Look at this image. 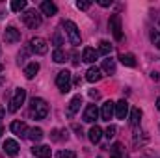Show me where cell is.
<instances>
[{
    "label": "cell",
    "instance_id": "1",
    "mask_svg": "<svg viewBox=\"0 0 160 158\" xmlns=\"http://www.w3.org/2000/svg\"><path fill=\"white\" fill-rule=\"evenodd\" d=\"M30 116L34 119H45L48 116V104H47L43 99L34 97L32 102H30Z\"/></svg>",
    "mask_w": 160,
    "mask_h": 158
},
{
    "label": "cell",
    "instance_id": "2",
    "mask_svg": "<svg viewBox=\"0 0 160 158\" xmlns=\"http://www.w3.org/2000/svg\"><path fill=\"white\" fill-rule=\"evenodd\" d=\"M62 28L65 30V34H67V37H69V43L71 45H75V47H78L80 45V30L78 26L73 22V21H62Z\"/></svg>",
    "mask_w": 160,
    "mask_h": 158
},
{
    "label": "cell",
    "instance_id": "3",
    "mask_svg": "<svg viewBox=\"0 0 160 158\" xmlns=\"http://www.w3.org/2000/svg\"><path fill=\"white\" fill-rule=\"evenodd\" d=\"M22 22H24L28 28L36 30V28H39V26H41L43 19H41V15L36 11V9H26V11H24V15H22Z\"/></svg>",
    "mask_w": 160,
    "mask_h": 158
},
{
    "label": "cell",
    "instance_id": "4",
    "mask_svg": "<svg viewBox=\"0 0 160 158\" xmlns=\"http://www.w3.org/2000/svg\"><path fill=\"white\" fill-rule=\"evenodd\" d=\"M71 73L65 69V71H60L58 73V77H56V86H58V89L62 91V93H69L71 91Z\"/></svg>",
    "mask_w": 160,
    "mask_h": 158
},
{
    "label": "cell",
    "instance_id": "5",
    "mask_svg": "<svg viewBox=\"0 0 160 158\" xmlns=\"http://www.w3.org/2000/svg\"><path fill=\"white\" fill-rule=\"evenodd\" d=\"M24 101H26V89L17 87V89H15V95H13L11 101H9V112H11V114L17 112V110L24 104Z\"/></svg>",
    "mask_w": 160,
    "mask_h": 158
},
{
    "label": "cell",
    "instance_id": "6",
    "mask_svg": "<svg viewBox=\"0 0 160 158\" xmlns=\"http://www.w3.org/2000/svg\"><path fill=\"white\" fill-rule=\"evenodd\" d=\"M108 24H110L112 34H114V39L116 41L123 39V28H121V17L119 15H112L110 21H108Z\"/></svg>",
    "mask_w": 160,
    "mask_h": 158
},
{
    "label": "cell",
    "instance_id": "7",
    "mask_svg": "<svg viewBox=\"0 0 160 158\" xmlns=\"http://www.w3.org/2000/svg\"><path fill=\"white\" fill-rule=\"evenodd\" d=\"M30 48H32L36 54H47L48 43L43 39V37H32V39H30Z\"/></svg>",
    "mask_w": 160,
    "mask_h": 158
},
{
    "label": "cell",
    "instance_id": "8",
    "mask_svg": "<svg viewBox=\"0 0 160 158\" xmlns=\"http://www.w3.org/2000/svg\"><path fill=\"white\" fill-rule=\"evenodd\" d=\"M9 130H11L15 136H19V138H28V126H26L24 121H13V123L9 125Z\"/></svg>",
    "mask_w": 160,
    "mask_h": 158
},
{
    "label": "cell",
    "instance_id": "9",
    "mask_svg": "<svg viewBox=\"0 0 160 158\" xmlns=\"http://www.w3.org/2000/svg\"><path fill=\"white\" fill-rule=\"evenodd\" d=\"M114 114H116V102L106 101L102 104V108H101V117L104 119V121H110V119L114 117Z\"/></svg>",
    "mask_w": 160,
    "mask_h": 158
},
{
    "label": "cell",
    "instance_id": "10",
    "mask_svg": "<svg viewBox=\"0 0 160 158\" xmlns=\"http://www.w3.org/2000/svg\"><path fill=\"white\" fill-rule=\"evenodd\" d=\"M2 149H4V153H6L8 156H17L21 147H19V143H17L15 140H6L4 145H2Z\"/></svg>",
    "mask_w": 160,
    "mask_h": 158
},
{
    "label": "cell",
    "instance_id": "11",
    "mask_svg": "<svg viewBox=\"0 0 160 158\" xmlns=\"http://www.w3.org/2000/svg\"><path fill=\"white\" fill-rule=\"evenodd\" d=\"M4 39H6V43H17V41H21V32L15 26H8L4 30Z\"/></svg>",
    "mask_w": 160,
    "mask_h": 158
},
{
    "label": "cell",
    "instance_id": "12",
    "mask_svg": "<svg viewBox=\"0 0 160 158\" xmlns=\"http://www.w3.org/2000/svg\"><path fill=\"white\" fill-rule=\"evenodd\" d=\"M110 158H128V153L125 151V145L116 141L112 147H110Z\"/></svg>",
    "mask_w": 160,
    "mask_h": 158
},
{
    "label": "cell",
    "instance_id": "13",
    "mask_svg": "<svg viewBox=\"0 0 160 158\" xmlns=\"http://www.w3.org/2000/svg\"><path fill=\"white\" fill-rule=\"evenodd\" d=\"M80 106H82V95H75V97L71 99L69 106H67V117H73V116L80 110Z\"/></svg>",
    "mask_w": 160,
    "mask_h": 158
},
{
    "label": "cell",
    "instance_id": "14",
    "mask_svg": "<svg viewBox=\"0 0 160 158\" xmlns=\"http://www.w3.org/2000/svg\"><path fill=\"white\" fill-rule=\"evenodd\" d=\"M97 117H99V108L95 104L86 106V110H84V121L86 123H93V121H97Z\"/></svg>",
    "mask_w": 160,
    "mask_h": 158
},
{
    "label": "cell",
    "instance_id": "15",
    "mask_svg": "<svg viewBox=\"0 0 160 158\" xmlns=\"http://www.w3.org/2000/svg\"><path fill=\"white\" fill-rule=\"evenodd\" d=\"M116 116H118V119H127V116H128V102L125 99L116 102Z\"/></svg>",
    "mask_w": 160,
    "mask_h": 158
},
{
    "label": "cell",
    "instance_id": "16",
    "mask_svg": "<svg viewBox=\"0 0 160 158\" xmlns=\"http://www.w3.org/2000/svg\"><path fill=\"white\" fill-rule=\"evenodd\" d=\"M32 155H34L36 158H50L52 151H50V147H48V145H34Z\"/></svg>",
    "mask_w": 160,
    "mask_h": 158
},
{
    "label": "cell",
    "instance_id": "17",
    "mask_svg": "<svg viewBox=\"0 0 160 158\" xmlns=\"http://www.w3.org/2000/svg\"><path fill=\"white\" fill-rule=\"evenodd\" d=\"M41 13H43V15H47V17H52V15H56V13H58V7H56V4H54V2L45 0V2H41Z\"/></svg>",
    "mask_w": 160,
    "mask_h": 158
},
{
    "label": "cell",
    "instance_id": "18",
    "mask_svg": "<svg viewBox=\"0 0 160 158\" xmlns=\"http://www.w3.org/2000/svg\"><path fill=\"white\" fill-rule=\"evenodd\" d=\"M97 58H99V52H97L95 48H91V47H86V48H84V52H82V62L93 63Z\"/></svg>",
    "mask_w": 160,
    "mask_h": 158
},
{
    "label": "cell",
    "instance_id": "19",
    "mask_svg": "<svg viewBox=\"0 0 160 158\" xmlns=\"http://www.w3.org/2000/svg\"><path fill=\"white\" fill-rule=\"evenodd\" d=\"M101 78H102V71L99 67H89L88 69V73H86V80L88 82H99Z\"/></svg>",
    "mask_w": 160,
    "mask_h": 158
},
{
    "label": "cell",
    "instance_id": "20",
    "mask_svg": "<svg viewBox=\"0 0 160 158\" xmlns=\"http://www.w3.org/2000/svg\"><path fill=\"white\" fill-rule=\"evenodd\" d=\"M88 136H89V141L91 143H99L101 141V138H102V130H101V126H91L89 128V132H88Z\"/></svg>",
    "mask_w": 160,
    "mask_h": 158
},
{
    "label": "cell",
    "instance_id": "21",
    "mask_svg": "<svg viewBox=\"0 0 160 158\" xmlns=\"http://www.w3.org/2000/svg\"><path fill=\"white\" fill-rule=\"evenodd\" d=\"M38 71H39V63H38V62H32V63H28V65L24 67V77L28 80H32L38 75Z\"/></svg>",
    "mask_w": 160,
    "mask_h": 158
},
{
    "label": "cell",
    "instance_id": "22",
    "mask_svg": "<svg viewBox=\"0 0 160 158\" xmlns=\"http://www.w3.org/2000/svg\"><path fill=\"white\" fill-rule=\"evenodd\" d=\"M102 71H104L106 75H116V62H114L112 58L102 60Z\"/></svg>",
    "mask_w": 160,
    "mask_h": 158
},
{
    "label": "cell",
    "instance_id": "23",
    "mask_svg": "<svg viewBox=\"0 0 160 158\" xmlns=\"http://www.w3.org/2000/svg\"><path fill=\"white\" fill-rule=\"evenodd\" d=\"M119 60L123 65H127V67H136V58H134V54H119Z\"/></svg>",
    "mask_w": 160,
    "mask_h": 158
},
{
    "label": "cell",
    "instance_id": "24",
    "mask_svg": "<svg viewBox=\"0 0 160 158\" xmlns=\"http://www.w3.org/2000/svg\"><path fill=\"white\" fill-rule=\"evenodd\" d=\"M140 117H142V110L140 108H132V112H130V125L134 128L140 125Z\"/></svg>",
    "mask_w": 160,
    "mask_h": 158
},
{
    "label": "cell",
    "instance_id": "25",
    "mask_svg": "<svg viewBox=\"0 0 160 158\" xmlns=\"http://www.w3.org/2000/svg\"><path fill=\"white\" fill-rule=\"evenodd\" d=\"M43 136H45V132H43L41 128H32V130H28V138H30L32 141H41Z\"/></svg>",
    "mask_w": 160,
    "mask_h": 158
},
{
    "label": "cell",
    "instance_id": "26",
    "mask_svg": "<svg viewBox=\"0 0 160 158\" xmlns=\"http://www.w3.org/2000/svg\"><path fill=\"white\" fill-rule=\"evenodd\" d=\"M52 60H54L56 63H63V62L67 60V54H65L62 48H56V50H54V54H52Z\"/></svg>",
    "mask_w": 160,
    "mask_h": 158
},
{
    "label": "cell",
    "instance_id": "27",
    "mask_svg": "<svg viewBox=\"0 0 160 158\" xmlns=\"http://www.w3.org/2000/svg\"><path fill=\"white\" fill-rule=\"evenodd\" d=\"M9 7H11V11H22L26 7V0H13L9 4Z\"/></svg>",
    "mask_w": 160,
    "mask_h": 158
},
{
    "label": "cell",
    "instance_id": "28",
    "mask_svg": "<svg viewBox=\"0 0 160 158\" xmlns=\"http://www.w3.org/2000/svg\"><path fill=\"white\" fill-rule=\"evenodd\" d=\"M97 52H99V54H110V52H112V45H110L108 41L102 39L99 43V50H97Z\"/></svg>",
    "mask_w": 160,
    "mask_h": 158
},
{
    "label": "cell",
    "instance_id": "29",
    "mask_svg": "<svg viewBox=\"0 0 160 158\" xmlns=\"http://www.w3.org/2000/svg\"><path fill=\"white\" fill-rule=\"evenodd\" d=\"M50 138H52L54 141H60V140L67 138V132H65V130H60V128H54V130H52V134H50Z\"/></svg>",
    "mask_w": 160,
    "mask_h": 158
},
{
    "label": "cell",
    "instance_id": "30",
    "mask_svg": "<svg viewBox=\"0 0 160 158\" xmlns=\"http://www.w3.org/2000/svg\"><path fill=\"white\" fill-rule=\"evenodd\" d=\"M52 43L56 45V48H60V47L63 45V37H62L60 30H56V32H54V36H52Z\"/></svg>",
    "mask_w": 160,
    "mask_h": 158
},
{
    "label": "cell",
    "instance_id": "31",
    "mask_svg": "<svg viewBox=\"0 0 160 158\" xmlns=\"http://www.w3.org/2000/svg\"><path fill=\"white\" fill-rule=\"evenodd\" d=\"M56 158H77V155H75V151H60L58 155H56Z\"/></svg>",
    "mask_w": 160,
    "mask_h": 158
},
{
    "label": "cell",
    "instance_id": "32",
    "mask_svg": "<svg viewBox=\"0 0 160 158\" xmlns=\"http://www.w3.org/2000/svg\"><path fill=\"white\" fill-rule=\"evenodd\" d=\"M151 41H153V45L160 48V30H155L153 34H151Z\"/></svg>",
    "mask_w": 160,
    "mask_h": 158
},
{
    "label": "cell",
    "instance_id": "33",
    "mask_svg": "<svg viewBox=\"0 0 160 158\" xmlns=\"http://www.w3.org/2000/svg\"><path fill=\"white\" fill-rule=\"evenodd\" d=\"M26 56H28V48H24L22 52H19V60H17V63H19V65H22V63L26 62Z\"/></svg>",
    "mask_w": 160,
    "mask_h": 158
},
{
    "label": "cell",
    "instance_id": "34",
    "mask_svg": "<svg viewBox=\"0 0 160 158\" xmlns=\"http://www.w3.org/2000/svg\"><path fill=\"white\" fill-rule=\"evenodd\" d=\"M104 136H106L108 140H110V138H114V136H116V126H114V125H110V126L104 130Z\"/></svg>",
    "mask_w": 160,
    "mask_h": 158
},
{
    "label": "cell",
    "instance_id": "35",
    "mask_svg": "<svg viewBox=\"0 0 160 158\" xmlns=\"http://www.w3.org/2000/svg\"><path fill=\"white\" fill-rule=\"evenodd\" d=\"M89 6H91V2H77V7H78V9H84V11H86Z\"/></svg>",
    "mask_w": 160,
    "mask_h": 158
},
{
    "label": "cell",
    "instance_id": "36",
    "mask_svg": "<svg viewBox=\"0 0 160 158\" xmlns=\"http://www.w3.org/2000/svg\"><path fill=\"white\" fill-rule=\"evenodd\" d=\"M71 58H73L71 62H73L75 65H78V63H80V60H78V52H77V50H73V52H71Z\"/></svg>",
    "mask_w": 160,
    "mask_h": 158
},
{
    "label": "cell",
    "instance_id": "37",
    "mask_svg": "<svg viewBox=\"0 0 160 158\" xmlns=\"http://www.w3.org/2000/svg\"><path fill=\"white\" fill-rule=\"evenodd\" d=\"M99 6H102V7H108V6H112V0H99Z\"/></svg>",
    "mask_w": 160,
    "mask_h": 158
},
{
    "label": "cell",
    "instance_id": "38",
    "mask_svg": "<svg viewBox=\"0 0 160 158\" xmlns=\"http://www.w3.org/2000/svg\"><path fill=\"white\" fill-rule=\"evenodd\" d=\"M151 78L155 80V82H160V73H157V71H153V73H151Z\"/></svg>",
    "mask_w": 160,
    "mask_h": 158
},
{
    "label": "cell",
    "instance_id": "39",
    "mask_svg": "<svg viewBox=\"0 0 160 158\" xmlns=\"http://www.w3.org/2000/svg\"><path fill=\"white\" fill-rule=\"evenodd\" d=\"M89 97H91V99H99V93H97V91H89Z\"/></svg>",
    "mask_w": 160,
    "mask_h": 158
},
{
    "label": "cell",
    "instance_id": "40",
    "mask_svg": "<svg viewBox=\"0 0 160 158\" xmlns=\"http://www.w3.org/2000/svg\"><path fill=\"white\" fill-rule=\"evenodd\" d=\"M4 114H6V110H4V106L0 104V119H4Z\"/></svg>",
    "mask_w": 160,
    "mask_h": 158
},
{
    "label": "cell",
    "instance_id": "41",
    "mask_svg": "<svg viewBox=\"0 0 160 158\" xmlns=\"http://www.w3.org/2000/svg\"><path fill=\"white\" fill-rule=\"evenodd\" d=\"M157 108H158V110H160V97H158V99H157Z\"/></svg>",
    "mask_w": 160,
    "mask_h": 158
},
{
    "label": "cell",
    "instance_id": "42",
    "mask_svg": "<svg viewBox=\"0 0 160 158\" xmlns=\"http://www.w3.org/2000/svg\"><path fill=\"white\" fill-rule=\"evenodd\" d=\"M2 134H4V128H2V126H0V138H2Z\"/></svg>",
    "mask_w": 160,
    "mask_h": 158
},
{
    "label": "cell",
    "instance_id": "43",
    "mask_svg": "<svg viewBox=\"0 0 160 158\" xmlns=\"http://www.w3.org/2000/svg\"><path fill=\"white\" fill-rule=\"evenodd\" d=\"M2 69H4V65H2V63H0V73H2Z\"/></svg>",
    "mask_w": 160,
    "mask_h": 158
}]
</instances>
